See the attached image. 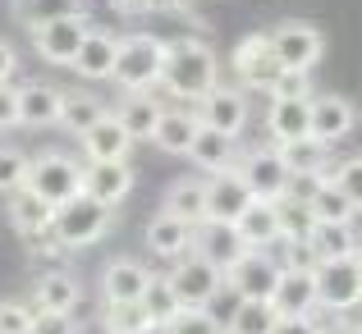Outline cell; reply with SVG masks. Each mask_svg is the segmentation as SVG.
Returning <instances> with one entry per match:
<instances>
[{"mask_svg": "<svg viewBox=\"0 0 362 334\" xmlns=\"http://www.w3.org/2000/svg\"><path fill=\"white\" fill-rule=\"evenodd\" d=\"M160 83H165L170 97L179 101H202L221 88V64H216V51L202 42V37H175L165 42V69H160Z\"/></svg>", "mask_w": 362, "mask_h": 334, "instance_id": "obj_1", "label": "cell"}, {"mask_svg": "<svg viewBox=\"0 0 362 334\" xmlns=\"http://www.w3.org/2000/svg\"><path fill=\"white\" fill-rule=\"evenodd\" d=\"M115 225V206H101L97 197L78 193L74 202L55 206V225H51V238L64 247V252H78V247H92L110 234Z\"/></svg>", "mask_w": 362, "mask_h": 334, "instance_id": "obj_2", "label": "cell"}, {"mask_svg": "<svg viewBox=\"0 0 362 334\" xmlns=\"http://www.w3.org/2000/svg\"><path fill=\"white\" fill-rule=\"evenodd\" d=\"M160 69H165V37L147 32V28H142V32L119 37V55H115V73H110V78H115L124 92L156 88Z\"/></svg>", "mask_w": 362, "mask_h": 334, "instance_id": "obj_3", "label": "cell"}, {"mask_svg": "<svg viewBox=\"0 0 362 334\" xmlns=\"http://www.w3.org/2000/svg\"><path fill=\"white\" fill-rule=\"evenodd\" d=\"M23 188H33V193L51 206H64L83 193V165L74 156H64V151H42V156H33V165H28Z\"/></svg>", "mask_w": 362, "mask_h": 334, "instance_id": "obj_4", "label": "cell"}, {"mask_svg": "<svg viewBox=\"0 0 362 334\" xmlns=\"http://www.w3.org/2000/svg\"><path fill=\"white\" fill-rule=\"evenodd\" d=\"M239 174H243L247 193H252L257 202H284V197H293V174L280 160V147H275V142L247 151L239 160Z\"/></svg>", "mask_w": 362, "mask_h": 334, "instance_id": "obj_5", "label": "cell"}, {"mask_svg": "<svg viewBox=\"0 0 362 334\" xmlns=\"http://www.w3.org/2000/svg\"><path fill=\"white\" fill-rule=\"evenodd\" d=\"M271 51L284 73H312L326 55V37L312 23H280L271 28Z\"/></svg>", "mask_w": 362, "mask_h": 334, "instance_id": "obj_6", "label": "cell"}, {"mask_svg": "<svg viewBox=\"0 0 362 334\" xmlns=\"http://www.w3.org/2000/svg\"><path fill=\"white\" fill-rule=\"evenodd\" d=\"M317 307L321 311H354L362 302V270L358 256L344 261H317Z\"/></svg>", "mask_w": 362, "mask_h": 334, "instance_id": "obj_7", "label": "cell"}, {"mask_svg": "<svg viewBox=\"0 0 362 334\" xmlns=\"http://www.w3.org/2000/svg\"><path fill=\"white\" fill-rule=\"evenodd\" d=\"M234 73L243 78V92H271L280 83V60L271 51V32H252L234 46Z\"/></svg>", "mask_w": 362, "mask_h": 334, "instance_id": "obj_8", "label": "cell"}, {"mask_svg": "<svg viewBox=\"0 0 362 334\" xmlns=\"http://www.w3.org/2000/svg\"><path fill=\"white\" fill-rule=\"evenodd\" d=\"M92 32V18L88 14H69V18H55V23L33 28V51L42 55L46 64H74L83 37Z\"/></svg>", "mask_w": 362, "mask_h": 334, "instance_id": "obj_9", "label": "cell"}, {"mask_svg": "<svg viewBox=\"0 0 362 334\" xmlns=\"http://www.w3.org/2000/svg\"><path fill=\"white\" fill-rule=\"evenodd\" d=\"M225 280H230L247 302H271L275 298V284H280V261H275L266 247H247Z\"/></svg>", "mask_w": 362, "mask_h": 334, "instance_id": "obj_10", "label": "cell"}, {"mask_svg": "<svg viewBox=\"0 0 362 334\" xmlns=\"http://www.w3.org/2000/svg\"><path fill=\"white\" fill-rule=\"evenodd\" d=\"M170 289H175L179 307H206V298H211L216 289L225 284V270H216L206 256H184V261H175V270L165 275Z\"/></svg>", "mask_w": 362, "mask_h": 334, "instance_id": "obj_11", "label": "cell"}, {"mask_svg": "<svg viewBox=\"0 0 362 334\" xmlns=\"http://www.w3.org/2000/svg\"><path fill=\"white\" fill-rule=\"evenodd\" d=\"M142 243H147V252L160 256V261H184V256L197 252V229L188 220H179V215L160 211V215L147 220V229H142Z\"/></svg>", "mask_w": 362, "mask_h": 334, "instance_id": "obj_12", "label": "cell"}, {"mask_svg": "<svg viewBox=\"0 0 362 334\" xmlns=\"http://www.w3.org/2000/svg\"><path fill=\"white\" fill-rule=\"evenodd\" d=\"M257 197L247 193L239 169H221V174H206V220L216 225H239V215L252 206Z\"/></svg>", "mask_w": 362, "mask_h": 334, "instance_id": "obj_13", "label": "cell"}, {"mask_svg": "<svg viewBox=\"0 0 362 334\" xmlns=\"http://www.w3.org/2000/svg\"><path fill=\"white\" fill-rule=\"evenodd\" d=\"M266 138H271L275 147L312 138V97H271V110H266Z\"/></svg>", "mask_w": 362, "mask_h": 334, "instance_id": "obj_14", "label": "cell"}, {"mask_svg": "<svg viewBox=\"0 0 362 334\" xmlns=\"http://www.w3.org/2000/svg\"><path fill=\"white\" fill-rule=\"evenodd\" d=\"M197 119H202V129L239 138V133L247 129V92L243 88H216L211 97L197 101Z\"/></svg>", "mask_w": 362, "mask_h": 334, "instance_id": "obj_15", "label": "cell"}, {"mask_svg": "<svg viewBox=\"0 0 362 334\" xmlns=\"http://www.w3.org/2000/svg\"><path fill=\"white\" fill-rule=\"evenodd\" d=\"M83 193L101 206H119L133 193V165L129 160H88L83 165Z\"/></svg>", "mask_w": 362, "mask_h": 334, "instance_id": "obj_16", "label": "cell"}, {"mask_svg": "<svg viewBox=\"0 0 362 334\" xmlns=\"http://www.w3.org/2000/svg\"><path fill=\"white\" fill-rule=\"evenodd\" d=\"M358 124V110L349 106L344 97H335V92H312V138L326 142V147H335V142H344L349 133H354Z\"/></svg>", "mask_w": 362, "mask_h": 334, "instance_id": "obj_17", "label": "cell"}, {"mask_svg": "<svg viewBox=\"0 0 362 334\" xmlns=\"http://www.w3.org/2000/svg\"><path fill=\"white\" fill-rule=\"evenodd\" d=\"M151 284V270L133 256H115V261L101 270V298L106 302H142Z\"/></svg>", "mask_w": 362, "mask_h": 334, "instance_id": "obj_18", "label": "cell"}, {"mask_svg": "<svg viewBox=\"0 0 362 334\" xmlns=\"http://www.w3.org/2000/svg\"><path fill=\"white\" fill-rule=\"evenodd\" d=\"M271 307L280 311V321L321 311L317 307V275H312V270H280V284H275Z\"/></svg>", "mask_w": 362, "mask_h": 334, "instance_id": "obj_19", "label": "cell"}, {"mask_svg": "<svg viewBox=\"0 0 362 334\" xmlns=\"http://www.w3.org/2000/svg\"><path fill=\"white\" fill-rule=\"evenodd\" d=\"M115 55H119V37L92 28V32L83 37V46H78V55H74L69 69L83 73V78H92V83H101V78H110V73H115Z\"/></svg>", "mask_w": 362, "mask_h": 334, "instance_id": "obj_20", "label": "cell"}, {"mask_svg": "<svg viewBox=\"0 0 362 334\" xmlns=\"http://www.w3.org/2000/svg\"><path fill=\"white\" fill-rule=\"evenodd\" d=\"M78 142H83V156H88V160H129V151H133V138H129V129L119 124L115 110H110L106 119L92 124Z\"/></svg>", "mask_w": 362, "mask_h": 334, "instance_id": "obj_21", "label": "cell"}, {"mask_svg": "<svg viewBox=\"0 0 362 334\" xmlns=\"http://www.w3.org/2000/svg\"><path fill=\"white\" fill-rule=\"evenodd\" d=\"M5 211H9V225H14L23 238H51L55 206L42 202L33 188H18V193H9V206H5Z\"/></svg>", "mask_w": 362, "mask_h": 334, "instance_id": "obj_22", "label": "cell"}, {"mask_svg": "<svg viewBox=\"0 0 362 334\" xmlns=\"http://www.w3.org/2000/svg\"><path fill=\"white\" fill-rule=\"evenodd\" d=\"M280 160L289 165L293 179H312V184H326V179H335V160L326 156V142H317V138L284 142V147H280Z\"/></svg>", "mask_w": 362, "mask_h": 334, "instance_id": "obj_23", "label": "cell"}, {"mask_svg": "<svg viewBox=\"0 0 362 334\" xmlns=\"http://www.w3.org/2000/svg\"><path fill=\"white\" fill-rule=\"evenodd\" d=\"M243 252H247V247H243V238H239V229H234V225H216V220L197 225V256H206L216 270L230 275L234 261H239Z\"/></svg>", "mask_w": 362, "mask_h": 334, "instance_id": "obj_24", "label": "cell"}, {"mask_svg": "<svg viewBox=\"0 0 362 334\" xmlns=\"http://www.w3.org/2000/svg\"><path fill=\"white\" fill-rule=\"evenodd\" d=\"M202 133V119H197V110H184V106H175V110H160V124H156V133H151V142H156L165 156H188V147H193V138Z\"/></svg>", "mask_w": 362, "mask_h": 334, "instance_id": "obj_25", "label": "cell"}, {"mask_svg": "<svg viewBox=\"0 0 362 334\" xmlns=\"http://www.w3.org/2000/svg\"><path fill=\"white\" fill-rule=\"evenodd\" d=\"M60 101H64V92L51 88V83H23L18 88V124H28V129L60 124Z\"/></svg>", "mask_w": 362, "mask_h": 334, "instance_id": "obj_26", "label": "cell"}, {"mask_svg": "<svg viewBox=\"0 0 362 334\" xmlns=\"http://www.w3.org/2000/svg\"><path fill=\"white\" fill-rule=\"evenodd\" d=\"M78 302H83V284L69 270H46L33 284V311H69L74 316Z\"/></svg>", "mask_w": 362, "mask_h": 334, "instance_id": "obj_27", "label": "cell"}, {"mask_svg": "<svg viewBox=\"0 0 362 334\" xmlns=\"http://www.w3.org/2000/svg\"><path fill=\"white\" fill-rule=\"evenodd\" d=\"M188 160H193L197 169H206V174L234 169V160H239V138H230V133H216V129H202V133L193 138V147H188Z\"/></svg>", "mask_w": 362, "mask_h": 334, "instance_id": "obj_28", "label": "cell"}, {"mask_svg": "<svg viewBox=\"0 0 362 334\" xmlns=\"http://www.w3.org/2000/svg\"><path fill=\"white\" fill-rule=\"evenodd\" d=\"M303 202H308L312 220H321V225H354V215H358V206L344 197V188H339L335 179H326V184H312Z\"/></svg>", "mask_w": 362, "mask_h": 334, "instance_id": "obj_29", "label": "cell"}, {"mask_svg": "<svg viewBox=\"0 0 362 334\" xmlns=\"http://www.w3.org/2000/svg\"><path fill=\"white\" fill-rule=\"evenodd\" d=\"M160 101L151 97V92H124V101H119V124L129 129V138L133 142H151V133H156V124H160Z\"/></svg>", "mask_w": 362, "mask_h": 334, "instance_id": "obj_30", "label": "cell"}, {"mask_svg": "<svg viewBox=\"0 0 362 334\" xmlns=\"http://www.w3.org/2000/svg\"><path fill=\"white\" fill-rule=\"evenodd\" d=\"M160 211H170V215H179V220H188V225H206V179H175V184L165 188V206Z\"/></svg>", "mask_w": 362, "mask_h": 334, "instance_id": "obj_31", "label": "cell"}, {"mask_svg": "<svg viewBox=\"0 0 362 334\" xmlns=\"http://www.w3.org/2000/svg\"><path fill=\"white\" fill-rule=\"evenodd\" d=\"M234 229H239L243 247H275L280 243V202H252Z\"/></svg>", "mask_w": 362, "mask_h": 334, "instance_id": "obj_32", "label": "cell"}, {"mask_svg": "<svg viewBox=\"0 0 362 334\" xmlns=\"http://www.w3.org/2000/svg\"><path fill=\"white\" fill-rule=\"evenodd\" d=\"M308 243H312V252H317V261H344V256H358L362 252V243H358V234H354V225H312V234H308Z\"/></svg>", "mask_w": 362, "mask_h": 334, "instance_id": "obj_33", "label": "cell"}, {"mask_svg": "<svg viewBox=\"0 0 362 334\" xmlns=\"http://www.w3.org/2000/svg\"><path fill=\"white\" fill-rule=\"evenodd\" d=\"M106 114H110V106L101 97H92V92H64V101H60V129L74 133V138H83V133H88L97 119H106Z\"/></svg>", "mask_w": 362, "mask_h": 334, "instance_id": "obj_34", "label": "cell"}, {"mask_svg": "<svg viewBox=\"0 0 362 334\" xmlns=\"http://www.w3.org/2000/svg\"><path fill=\"white\" fill-rule=\"evenodd\" d=\"M69 14H88V0H14V18L33 32L42 23H55V18Z\"/></svg>", "mask_w": 362, "mask_h": 334, "instance_id": "obj_35", "label": "cell"}, {"mask_svg": "<svg viewBox=\"0 0 362 334\" xmlns=\"http://www.w3.org/2000/svg\"><path fill=\"white\" fill-rule=\"evenodd\" d=\"M101 330H106V334H156V321L147 316L142 302H106V311H101Z\"/></svg>", "mask_w": 362, "mask_h": 334, "instance_id": "obj_36", "label": "cell"}, {"mask_svg": "<svg viewBox=\"0 0 362 334\" xmlns=\"http://www.w3.org/2000/svg\"><path fill=\"white\" fill-rule=\"evenodd\" d=\"M142 307H147V316L156 321V330H165L170 321L179 316V298H175V289H170V280L165 275H151V284H147V293H142Z\"/></svg>", "mask_w": 362, "mask_h": 334, "instance_id": "obj_37", "label": "cell"}, {"mask_svg": "<svg viewBox=\"0 0 362 334\" xmlns=\"http://www.w3.org/2000/svg\"><path fill=\"white\" fill-rule=\"evenodd\" d=\"M275 326H280V311L271 307V302H247L239 307V316L230 321V330L225 334H275Z\"/></svg>", "mask_w": 362, "mask_h": 334, "instance_id": "obj_38", "label": "cell"}, {"mask_svg": "<svg viewBox=\"0 0 362 334\" xmlns=\"http://www.w3.org/2000/svg\"><path fill=\"white\" fill-rule=\"evenodd\" d=\"M28 165H33V156H23L18 147H0V193L5 197L28 184Z\"/></svg>", "mask_w": 362, "mask_h": 334, "instance_id": "obj_39", "label": "cell"}, {"mask_svg": "<svg viewBox=\"0 0 362 334\" xmlns=\"http://www.w3.org/2000/svg\"><path fill=\"white\" fill-rule=\"evenodd\" d=\"M239 307H243V293L234 289L230 280H225L221 289H216L211 298H206V307H202V311H206V316H211V321H216V326H221V330H230V321L239 316Z\"/></svg>", "mask_w": 362, "mask_h": 334, "instance_id": "obj_40", "label": "cell"}, {"mask_svg": "<svg viewBox=\"0 0 362 334\" xmlns=\"http://www.w3.org/2000/svg\"><path fill=\"white\" fill-rule=\"evenodd\" d=\"M312 211H308V202L303 197H284L280 202V238H308L312 234Z\"/></svg>", "mask_w": 362, "mask_h": 334, "instance_id": "obj_41", "label": "cell"}, {"mask_svg": "<svg viewBox=\"0 0 362 334\" xmlns=\"http://www.w3.org/2000/svg\"><path fill=\"white\" fill-rule=\"evenodd\" d=\"M160 334H225V330L216 326V321L206 316L202 307H184V311H179V316L170 321V326L160 330Z\"/></svg>", "mask_w": 362, "mask_h": 334, "instance_id": "obj_42", "label": "cell"}, {"mask_svg": "<svg viewBox=\"0 0 362 334\" xmlns=\"http://www.w3.org/2000/svg\"><path fill=\"white\" fill-rule=\"evenodd\" d=\"M335 184L344 188V197L362 211V156H349V160H339L335 165Z\"/></svg>", "mask_w": 362, "mask_h": 334, "instance_id": "obj_43", "label": "cell"}, {"mask_svg": "<svg viewBox=\"0 0 362 334\" xmlns=\"http://www.w3.org/2000/svg\"><path fill=\"white\" fill-rule=\"evenodd\" d=\"M33 316V302H0V334H28Z\"/></svg>", "mask_w": 362, "mask_h": 334, "instance_id": "obj_44", "label": "cell"}, {"mask_svg": "<svg viewBox=\"0 0 362 334\" xmlns=\"http://www.w3.org/2000/svg\"><path fill=\"white\" fill-rule=\"evenodd\" d=\"M28 334H78V321L69 311H37Z\"/></svg>", "mask_w": 362, "mask_h": 334, "instance_id": "obj_45", "label": "cell"}, {"mask_svg": "<svg viewBox=\"0 0 362 334\" xmlns=\"http://www.w3.org/2000/svg\"><path fill=\"white\" fill-rule=\"evenodd\" d=\"M271 97H312V73H280Z\"/></svg>", "mask_w": 362, "mask_h": 334, "instance_id": "obj_46", "label": "cell"}, {"mask_svg": "<svg viewBox=\"0 0 362 334\" xmlns=\"http://www.w3.org/2000/svg\"><path fill=\"white\" fill-rule=\"evenodd\" d=\"M14 124H18V88L0 83V129H14Z\"/></svg>", "mask_w": 362, "mask_h": 334, "instance_id": "obj_47", "label": "cell"}, {"mask_svg": "<svg viewBox=\"0 0 362 334\" xmlns=\"http://www.w3.org/2000/svg\"><path fill=\"white\" fill-rule=\"evenodd\" d=\"M326 326H317L312 316H289V321H280L275 326V334H321Z\"/></svg>", "mask_w": 362, "mask_h": 334, "instance_id": "obj_48", "label": "cell"}, {"mask_svg": "<svg viewBox=\"0 0 362 334\" xmlns=\"http://www.w3.org/2000/svg\"><path fill=\"white\" fill-rule=\"evenodd\" d=\"M14 73H18V51L0 37V83H14Z\"/></svg>", "mask_w": 362, "mask_h": 334, "instance_id": "obj_49", "label": "cell"}, {"mask_svg": "<svg viewBox=\"0 0 362 334\" xmlns=\"http://www.w3.org/2000/svg\"><path fill=\"white\" fill-rule=\"evenodd\" d=\"M110 9H115V14H124V18H133V14H147L151 5H156V0H106Z\"/></svg>", "mask_w": 362, "mask_h": 334, "instance_id": "obj_50", "label": "cell"}, {"mask_svg": "<svg viewBox=\"0 0 362 334\" xmlns=\"http://www.w3.org/2000/svg\"><path fill=\"white\" fill-rule=\"evenodd\" d=\"M321 334H362V326L358 321H335V326H326Z\"/></svg>", "mask_w": 362, "mask_h": 334, "instance_id": "obj_51", "label": "cell"}, {"mask_svg": "<svg viewBox=\"0 0 362 334\" xmlns=\"http://www.w3.org/2000/svg\"><path fill=\"white\" fill-rule=\"evenodd\" d=\"M170 5H197V0H170Z\"/></svg>", "mask_w": 362, "mask_h": 334, "instance_id": "obj_52", "label": "cell"}, {"mask_svg": "<svg viewBox=\"0 0 362 334\" xmlns=\"http://www.w3.org/2000/svg\"><path fill=\"white\" fill-rule=\"evenodd\" d=\"M358 270H362V252H358Z\"/></svg>", "mask_w": 362, "mask_h": 334, "instance_id": "obj_53", "label": "cell"}]
</instances>
